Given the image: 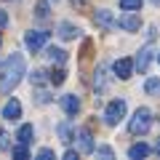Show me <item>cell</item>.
<instances>
[{
	"label": "cell",
	"instance_id": "1",
	"mask_svg": "<svg viewBox=\"0 0 160 160\" xmlns=\"http://www.w3.org/2000/svg\"><path fill=\"white\" fill-rule=\"evenodd\" d=\"M27 72V64H24L22 53H11L0 62V91L3 93H11L13 88L19 86V80L24 78Z\"/></svg>",
	"mask_w": 160,
	"mask_h": 160
},
{
	"label": "cell",
	"instance_id": "2",
	"mask_svg": "<svg viewBox=\"0 0 160 160\" xmlns=\"http://www.w3.org/2000/svg\"><path fill=\"white\" fill-rule=\"evenodd\" d=\"M149 128H152V112H149L147 107H139L136 112H133L131 123H128V131H131L133 136H144Z\"/></svg>",
	"mask_w": 160,
	"mask_h": 160
},
{
	"label": "cell",
	"instance_id": "3",
	"mask_svg": "<svg viewBox=\"0 0 160 160\" xmlns=\"http://www.w3.org/2000/svg\"><path fill=\"white\" fill-rule=\"evenodd\" d=\"M123 118H126V102H123V99H112V102L104 107V123H107V126H118Z\"/></svg>",
	"mask_w": 160,
	"mask_h": 160
},
{
	"label": "cell",
	"instance_id": "4",
	"mask_svg": "<svg viewBox=\"0 0 160 160\" xmlns=\"http://www.w3.org/2000/svg\"><path fill=\"white\" fill-rule=\"evenodd\" d=\"M46 43H48V32L46 29H29V32L24 35V46H27L32 53H38L40 48H46Z\"/></svg>",
	"mask_w": 160,
	"mask_h": 160
},
{
	"label": "cell",
	"instance_id": "5",
	"mask_svg": "<svg viewBox=\"0 0 160 160\" xmlns=\"http://www.w3.org/2000/svg\"><path fill=\"white\" fill-rule=\"evenodd\" d=\"M75 136H78V152H83V155H91L93 152V136H91L88 128H78Z\"/></svg>",
	"mask_w": 160,
	"mask_h": 160
},
{
	"label": "cell",
	"instance_id": "6",
	"mask_svg": "<svg viewBox=\"0 0 160 160\" xmlns=\"http://www.w3.org/2000/svg\"><path fill=\"white\" fill-rule=\"evenodd\" d=\"M115 27H120V29H126V32H136L139 27H142V19L136 16V13H123V16L118 19V22H115Z\"/></svg>",
	"mask_w": 160,
	"mask_h": 160
},
{
	"label": "cell",
	"instance_id": "7",
	"mask_svg": "<svg viewBox=\"0 0 160 160\" xmlns=\"http://www.w3.org/2000/svg\"><path fill=\"white\" fill-rule=\"evenodd\" d=\"M152 59H155V48H152V46H144L142 51H139V56H136V62H133V67H136L139 72H147Z\"/></svg>",
	"mask_w": 160,
	"mask_h": 160
},
{
	"label": "cell",
	"instance_id": "8",
	"mask_svg": "<svg viewBox=\"0 0 160 160\" xmlns=\"http://www.w3.org/2000/svg\"><path fill=\"white\" fill-rule=\"evenodd\" d=\"M112 72L118 75L120 80H128L133 75V59H118V62L112 64Z\"/></svg>",
	"mask_w": 160,
	"mask_h": 160
},
{
	"label": "cell",
	"instance_id": "9",
	"mask_svg": "<svg viewBox=\"0 0 160 160\" xmlns=\"http://www.w3.org/2000/svg\"><path fill=\"white\" fill-rule=\"evenodd\" d=\"M62 109L69 115V118H75V115L80 112V99L75 96V93H67V96H62Z\"/></svg>",
	"mask_w": 160,
	"mask_h": 160
},
{
	"label": "cell",
	"instance_id": "10",
	"mask_svg": "<svg viewBox=\"0 0 160 160\" xmlns=\"http://www.w3.org/2000/svg\"><path fill=\"white\" fill-rule=\"evenodd\" d=\"M93 22H96L102 29H112V27H115V19H112V13H109L107 8H102V11L93 13Z\"/></svg>",
	"mask_w": 160,
	"mask_h": 160
},
{
	"label": "cell",
	"instance_id": "11",
	"mask_svg": "<svg viewBox=\"0 0 160 160\" xmlns=\"http://www.w3.org/2000/svg\"><path fill=\"white\" fill-rule=\"evenodd\" d=\"M3 118H6V120H19V118H22V104H19L16 99H11V102L3 107Z\"/></svg>",
	"mask_w": 160,
	"mask_h": 160
},
{
	"label": "cell",
	"instance_id": "12",
	"mask_svg": "<svg viewBox=\"0 0 160 160\" xmlns=\"http://www.w3.org/2000/svg\"><path fill=\"white\" fill-rule=\"evenodd\" d=\"M78 32H80V29L75 27V24H69V22H62V24H59V38H62V40L78 38Z\"/></svg>",
	"mask_w": 160,
	"mask_h": 160
},
{
	"label": "cell",
	"instance_id": "13",
	"mask_svg": "<svg viewBox=\"0 0 160 160\" xmlns=\"http://www.w3.org/2000/svg\"><path fill=\"white\" fill-rule=\"evenodd\" d=\"M46 59H48V62H53V64H64V62H67V51H64V48H48V51H46Z\"/></svg>",
	"mask_w": 160,
	"mask_h": 160
},
{
	"label": "cell",
	"instance_id": "14",
	"mask_svg": "<svg viewBox=\"0 0 160 160\" xmlns=\"http://www.w3.org/2000/svg\"><path fill=\"white\" fill-rule=\"evenodd\" d=\"M32 136H35V128H32V123H24L22 128H19V133H16V139L22 144H29L32 142Z\"/></svg>",
	"mask_w": 160,
	"mask_h": 160
},
{
	"label": "cell",
	"instance_id": "15",
	"mask_svg": "<svg viewBox=\"0 0 160 160\" xmlns=\"http://www.w3.org/2000/svg\"><path fill=\"white\" fill-rule=\"evenodd\" d=\"M149 155V147L144 142H139V144H133V147H128V158H133V160H139V158H147Z\"/></svg>",
	"mask_w": 160,
	"mask_h": 160
},
{
	"label": "cell",
	"instance_id": "16",
	"mask_svg": "<svg viewBox=\"0 0 160 160\" xmlns=\"http://www.w3.org/2000/svg\"><path fill=\"white\" fill-rule=\"evenodd\" d=\"M59 139H62L64 144H69L72 142V123H69V120H64V123H59Z\"/></svg>",
	"mask_w": 160,
	"mask_h": 160
},
{
	"label": "cell",
	"instance_id": "17",
	"mask_svg": "<svg viewBox=\"0 0 160 160\" xmlns=\"http://www.w3.org/2000/svg\"><path fill=\"white\" fill-rule=\"evenodd\" d=\"M144 91H147L149 96H160V80L158 78H149L147 83H144Z\"/></svg>",
	"mask_w": 160,
	"mask_h": 160
},
{
	"label": "cell",
	"instance_id": "18",
	"mask_svg": "<svg viewBox=\"0 0 160 160\" xmlns=\"http://www.w3.org/2000/svg\"><path fill=\"white\" fill-rule=\"evenodd\" d=\"M64 80H67V72H64V69H53V72L48 75V83H51V86H62Z\"/></svg>",
	"mask_w": 160,
	"mask_h": 160
},
{
	"label": "cell",
	"instance_id": "19",
	"mask_svg": "<svg viewBox=\"0 0 160 160\" xmlns=\"http://www.w3.org/2000/svg\"><path fill=\"white\" fill-rule=\"evenodd\" d=\"M142 3L144 0H120V8L123 11H142Z\"/></svg>",
	"mask_w": 160,
	"mask_h": 160
},
{
	"label": "cell",
	"instance_id": "20",
	"mask_svg": "<svg viewBox=\"0 0 160 160\" xmlns=\"http://www.w3.org/2000/svg\"><path fill=\"white\" fill-rule=\"evenodd\" d=\"M104 86H107V78H104V67L96 69V78H93V88L96 91H104Z\"/></svg>",
	"mask_w": 160,
	"mask_h": 160
},
{
	"label": "cell",
	"instance_id": "21",
	"mask_svg": "<svg viewBox=\"0 0 160 160\" xmlns=\"http://www.w3.org/2000/svg\"><path fill=\"white\" fill-rule=\"evenodd\" d=\"M46 75H48V72H43V69H35V72L29 75V80H32L35 86H40V83H46V80H48Z\"/></svg>",
	"mask_w": 160,
	"mask_h": 160
},
{
	"label": "cell",
	"instance_id": "22",
	"mask_svg": "<svg viewBox=\"0 0 160 160\" xmlns=\"http://www.w3.org/2000/svg\"><path fill=\"white\" fill-rule=\"evenodd\" d=\"M13 158H19V160L29 158V149H27V144H22V142H19V147H13Z\"/></svg>",
	"mask_w": 160,
	"mask_h": 160
},
{
	"label": "cell",
	"instance_id": "23",
	"mask_svg": "<svg viewBox=\"0 0 160 160\" xmlns=\"http://www.w3.org/2000/svg\"><path fill=\"white\" fill-rule=\"evenodd\" d=\"M35 13H38V19H46V16H48V3H46V0H40V3H38Z\"/></svg>",
	"mask_w": 160,
	"mask_h": 160
},
{
	"label": "cell",
	"instance_id": "24",
	"mask_svg": "<svg viewBox=\"0 0 160 160\" xmlns=\"http://www.w3.org/2000/svg\"><path fill=\"white\" fill-rule=\"evenodd\" d=\"M93 152L102 158H112V147H93Z\"/></svg>",
	"mask_w": 160,
	"mask_h": 160
},
{
	"label": "cell",
	"instance_id": "25",
	"mask_svg": "<svg viewBox=\"0 0 160 160\" xmlns=\"http://www.w3.org/2000/svg\"><path fill=\"white\" fill-rule=\"evenodd\" d=\"M0 149H8V133L0 131Z\"/></svg>",
	"mask_w": 160,
	"mask_h": 160
},
{
	"label": "cell",
	"instance_id": "26",
	"mask_svg": "<svg viewBox=\"0 0 160 160\" xmlns=\"http://www.w3.org/2000/svg\"><path fill=\"white\" fill-rule=\"evenodd\" d=\"M38 158H43V160L53 158V149H40V152H38Z\"/></svg>",
	"mask_w": 160,
	"mask_h": 160
},
{
	"label": "cell",
	"instance_id": "27",
	"mask_svg": "<svg viewBox=\"0 0 160 160\" xmlns=\"http://www.w3.org/2000/svg\"><path fill=\"white\" fill-rule=\"evenodd\" d=\"M38 102H40V104H46V102H51V96H48V93H43V91H40V93H38Z\"/></svg>",
	"mask_w": 160,
	"mask_h": 160
},
{
	"label": "cell",
	"instance_id": "28",
	"mask_svg": "<svg viewBox=\"0 0 160 160\" xmlns=\"http://www.w3.org/2000/svg\"><path fill=\"white\" fill-rule=\"evenodd\" d=\"M64 158H67V160H75V158H78V149H67V152H64Z\"/></svg>",
	"mask_w": 160,
	"mask_h": 160
},
{
	"label": "cell",
	"instance_id": "29",
	"mask_svg": "<svg viewBox=\"0 0 160 160\" xmlns=\"http://www.w3.org/2000/svg\"><path fill=\"white\" fill-rule=\"evenodd\" d=\"M6 24H8V13L0 11V27H6Z\"/></svg>",
	"mask_w": 160,
	"mask_h": 160
},
{
	"label": "cell",
	"instance_id": "30",
	"mask_svg": "<svg viewBox=\"0 0 160 160\" xmlns=\"http://www.w3.org/2000/svg\"><path fill=\"white\" fill-rule=\"evenodd\" d=\"M72 3H75V6H83V3H86V0H72Z\"/></svg>",
	"mask_w": 160,
	"mask_h": 160
},
{
	"label": "cell",
	"instance_id": "31",
	"mask_svg": "<svg viewBox=\"0 0 160 160\" xmlns=\"http://www.w3.org/2000/svg\"><path fill=\"white\" fill-rule=\"evenodd\" d=\"M155 152H158V155H160V142H158V147H155Z\"/></svg>",
	"mask_w": 160,
	"mask_h": 160
},
{
	"label": "cell",
	"instance_id": "32",
	"mask_svg": "<svg viewBox=\"0 0 160 160\" xmlns=\"http://www.w3.org/2000/svg\"><path fill=\"white\" fill-rule=\"evenodd\" d=\"M152 3H155V6H160V0H152Z\"/></svg>",
	"mask_w": 160,
	"mask_h": 160
},
{
	"label": "cell",
	"instance_id": "33",
	"mask_svg": "<svg viewBox=\"0 0 160 160\" xmlns=\"http://www.w3.org/2000/svg\"><path fill=\"white\" fill-rule=\"evenodd\" d=\"M158 62H160V53H158Z\"/></svg>",
	"mask_w": 160,
	"mask_h": 160
},
{
	"label": "cell",
	"instance_id": "34",
	"mask_svg": "<svg viewBox=\"0 0 160 160\" xmlns=\"http://www.w3.org/2000/svg\"><path fill=\"white\" fill-rule=\"evenodd\" d=\"M53 3H56V0H53Z\"/></svg>",
	"mask_w": 160,
	"mask_h": 160
}]
</instances>
